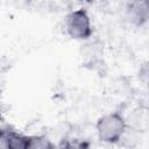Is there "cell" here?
Returning a JSON list of instances; mask_svg holds the SVG:
<instances>
[{"mask_svg": "<svg viewBox=\"0 0 149 149\" xmlns=\"http://www.w3.org/2000/svg\"><path fill=\"white\" fill-rule=\"evenodd\" d=\"M127 128L126 120L122 114L118 112L107 113L100 116L95 123L97 136L101 142L116 143L121 140Z\"/></svg>", "mask_w": 149, "mask_h": 149, "instance_id": "6da1fadb", "label": "cell"}, {"mask_svg": "<svg viewBox=\"0 0 149 149\" xmlns=\"http://www.w3.org/2000/svg\"><path fill=\"white\" fill-rule=\"evenodd\" d=\"M64 28L66 34L76 41H86L93 33L90 15L84 8L70 12L64 19Z\"/></svg>", "mask_w": 149, "mask_h": 149, "instance_id": "7a4b0ae2", "label": "cell"}, {"mask_svg": "<svg viewBox=\"0 0 149 149\" xmlns=\"http://www.w3.org/2000/svg\"><path fill=\"white\" fill-rule=\"evenodd\" d=\"M30 135L21 134L10 128L0 130V146L5 149H28Z\"/></svg>", "mask_w": 149, "mask_h": 149, "instance_id": "3957f363", "label": "cell"}, {"mask_svg": "<svg viewBox=\"0 0 149 149\" xmlns=\"http://www.w3.org/2000/svg\"><path fill=\"white\" fill-rule=\"evenodd\" d=\"M29 148H31V149H51V148H55V146L51 143V141L47 136L30 135Z\"/></svg>", "mask_w": 149, "mask_h": 149, "instance_id": "277c9868", "label": "cell"}, {"mask_svg": "<svg viewBox=\"0 0 149 149\" xmlns=\"http://www.w3.org/2000/svg\"><path fill=\"white\" fill-rule=\"evenodd\" d=\"M137 76H139L140 81L146 87L149 88V61L141 64V66L139 69V72H137Z\"/></svg>", "mask_w": 149, "mask_h": 149, "instance_id": "5b68a950", "label": "cell"}]
</instances>
